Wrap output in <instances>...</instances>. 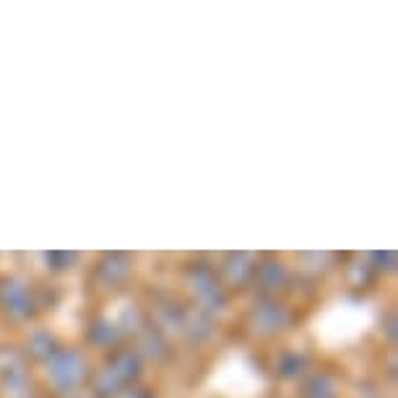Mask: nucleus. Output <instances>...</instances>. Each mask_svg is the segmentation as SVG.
<instances>
[{"label": "nucleus", "instance_id": "f03ea898", "mask_svg": "<svg viewBox=\"0 0 398 398\" xmlns=\"http://www.w3.org/2000/svg\"><path fill=\"white\" fill-rule=\"evenodd\" d=\"M206 383L219 398H260L266 390V380L258 364L240 349L224 352L211 367Z\"/></svg>", "mask_w": 398, "mask_h": 398}, {"label": "nucleus", "instance_id": "f257e3e1", "mask_svg": "<svg viewBox=\"0 0 398 398\" xmlns=\"http://www.w3.org/2000/svg\"><path fill=\"white\" fill-rule=\"evenodd\" d=\"M375 323H378V310L370 302L341 297L315 313V318L310 320V334L323 349L336 352V349H349L354 343H360Z\"/></svg>", "mask_w": 398, "mask_h": 398}]
</instances>
